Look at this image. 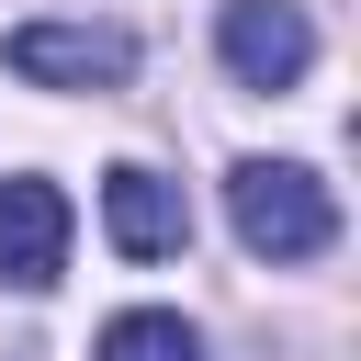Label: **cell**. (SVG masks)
<instances>
[{
    "label": "cell",
    "mask_w": 361,
    "mask_h": 361,
    "mask_svg": "<svg viewBox=\"0 0 361 361\" xmlns=\"http://www.w3.org/2000/svg\"><path fill=\"white\" fill-rule=\"evenodd\" d=\"M226 226H237L248 259L293 271V259H327L338 203H327V180H316L305 158H237V169H226Z\"/></svg>",
    "instance_id": "6da1fadb"
},
{
    "label": "cell",
    "mask_w": 361,
    "mask_h": 361,
    "mask_svg": "<svg viewBox=\"0 0 361 361\" xmlns=\"http://www.w3.org/2000/svg\"><path fill=\"white\" fill-rule=\"evenodd\" d=\"M11 79L34 90H124L135 79V34L124 23H11Z\"/></svg>",
    "instance_id": "7a4b0ae2"
},
{
    "label": "cell",
    "mask_w": 361,
    "mask_h": 361,
    "mask_svg": "<svg viewBox=\"0 0 361 361\" xmlns=\"http://www.w3.org/2000/svg\"><path fill=\"white\" fill-rule=\"evenodd\" d=\"M214 56H226L237 90H293L316 68V23H305V0H226L214 11Z\"/></svg>",
    "instance_id": "3957f363"
},
{
    "label": "cell",
    "mask_w": 361,
    "mask_h": 361,
    "mask_svg": "<svg viewBox=\"0 0 361 361\" xmlns=\"http://www.w3.org/2000/svg\"><path fill=\"white\" fill-rule=\"evenodd\" d=\"M56 271H68V192L34 180V169H11L0 180V282L11 293H45Z\"/></svg>",
    "instance_id": "277c9868"
},
{
    "label": "cell",
    "mask_w": 361,
    "mask_h": 361,
    "mask_svg": "<svg viewBox=\"0 0 361 361\" xmlns=\"http://www.w3.org/2000/svg\"><path fill=\"white\" fill-rule=\"evenodd\" d=\"M102 237L124 248V259H169L180 237H192V203H180V180H158V169H102Z\"/></svg>",
    "instance_id": "5b68a950"
},
{
    "label": "cell",
    "mask_w": 361,
    "mask_h": 361,
    "mask_svg": "<svg viewBox=\"0 0 361 361\" xmlns=\"http://www.w3.org/2000/svg\"><path fill=\"white\" fill-rule=\"evenodd\" d=\"M90 361H203V338H192V316H169V305H124Z\"/></svg>",
    "instance_id": "8992f818"
}]
</instances>
